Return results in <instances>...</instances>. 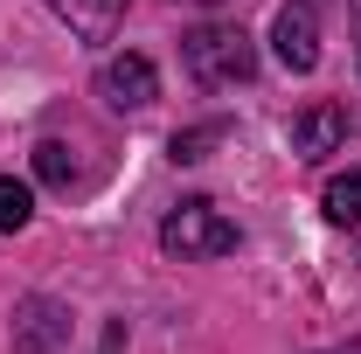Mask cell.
Instances as JSON below:
<instances>
[{
  "label": "cell",
  "mask_w": 361,
  "mask_h": 354,
  "mask_svg": "<svg viewBox=\"0 0 361 354\" xmlns=\"http://www.w3.org/2000/svg\"><path fill=\"white\" fill-rule=\"evenodd\" d=\"M180 63H188V77H195L202 90H223V84H250L257 49H250L243 28L209 21V28H188V35H180Z\"/></svg>",
  "instance_id": "obj_1"
},
{
  "label": "cell",
  "mask_w": 361,
  "mask_h": 354,
  "mask_svg": "<svg viewBox=\"0 0 361 354\" xmlns=\"http://www.w3.org/2000/svg\"><path fill=\"white\" fill-rule=\"evenodd\" d=\"M160 250L167 257H180V264H209V257H229L236 250V222L216 209V202H180L174 216L160 222Z\"/></svg>",
  "instance_id": "obj_2"
},
{
  "label": "cell",
  "mask_w": 361,
  "mask_h": 354,
  "mask_svg": "<svg viewBox=\"0 0 361 354\" xmlns=\"http://www.w3.org/2000/svg\"><path fill=\"white\" fill-rule=\"evenodd\" d=\"M97 97H104L111 111H146V104L160 97V70L126 49V56H111V63L97 70Z\"/></svg>",
  "instance_id": "obj_3"
},
{
  "label": "cell",
  "mask_w": 361,
  "mask_h": 354,
  "mask_svg": "<svg viewBox=\"0 0 361 354\" xmlns=\"http://www.w3.org/2000/svg\"><path fill=\"white\" fill-rule=\"evenodd\" d=\"M70 341V306H56V299H21L14 306V354H56Z\"/></svg>",
  "instance_id": "obj_4"
},
{
  "label": "cell",
  "mask_w": 361,
  "mask_h": 354,
  "mask_svg": "<svg viewBox=\"0 0 361 354\" xmlns=\"http://www.w3.org/2000/svg\"><path fill=\"white\" fill-rule=\"evenodd\" d=\"M271 42H278V63L285 70H313L319 63V14H313V0H292V7H278V28H271Z\"/></svg>",
  "instance_id": "obj_5"
},
{
  "label": "cell",
  "mask_w": 361,
  "mask_h": 354,
  "mask_svg": "<svg viewBox=\"0 0 361 354\" xmlns=\"http://www.w3.org/2000/svg\"><path fill=\"white\" fill-rule=\"evenodd\" d=\"M341 139H348V111H341L334 97H319V104H306V111L292 118V153H299V160L341 153Z\"/></svg>",
  "instance_id": "obj_6"
},
{
  "label": "cell",
  "mask_w": 361,
  "mask_h": 354,
  "mask_svg": "<svg viewBox=\"0 0 361 354\" xmlns=\"http://www.w3.org/2000/svg\"><path fill=\"white\" fill-rule=\"evenodd\" d=\"M84 42H111L118 35V0H49Z\"/></svg>",
  "instance_id": "obj_7"
},
{
  "label": "cell",
  "mask_w": 361,
  "mask_h": 354,
  "mask_svg": "<svg viewBox=\"0 0 361 354\" xmlns=\"http://www.w3.org/2000/svg\"><path fill=\"white\" fill-rule=\"evenodd\" d=\"M319 209H326L334 229L361 236V174H334V181H326V195H319Z\"/></svg>",
  "instance_id": "obj_8"
},
{
  "label": "cell",
  "mask_w": 361,
  "mask_h": 354,
  "mask_svg": "<svg viewBox=\"0 0 361 354\" xmlns=\"http://www.w3.org/2000/svg\"><path fill=\"white\" fill-rule=\"evenodd\" d=\"M223 139H229V118L188 126V133H174V160H180V167H195V160H209V146H223Z\"/></svg>",
  "instance_id": "obj_9"
},
{
  "label": "cell",
  "mask_w": 361,
  "mask_h": 354,
  "mask_svg": "<svg viewBox=\"0 0 361 354\" xmlns=\"http://www.w3.org/2000/svg\"><path fill=\"white\" fill-rule=\"evenodd\" d=\"M28 216H35V195H28V181L0 174V229H28Z\"/></svg>",
  "instance_id": "obj_10"
},
{
  "label": "cell",
  "mask_w": 361,
  "mask_h": 354,
  "mask_svg": "<svg viewBox=\"0 0 361 354\" xmlns=\"http://www.w3.org/2000/svg\"><path fill=\"white\" fill-rule=\"evenodd\" d=\"M35 174H42L49 188H70V181H77V160H70L63 139H42V146H35Z\"/></svg>",
  "instance_id": "obj_11"
},
{
  "label": "cell",
  "mask_w": 361,
  "mask_h": 354,
  "mask_svg": "<svg viewBox=\"0 0 361 354\" xmlns=\"http://www.w3.org/2000/svg\"><path fill=\"white\" fill-rule=\"evenodd\" d=\"M97 354H126V326H104V348Z\"/></svg>",
  "instance_id": "obj_12"
},
{
  "label": "cell",
  "mask_w": 361,
  "mask_h": 354,
  "mask_svg": "<svg viewBox=\"0 0 361 354\" xmlns=\"http://www.w3.org/2000/svg\"><path fill=\"white\" fill-rule=\"evenodd\" d=\"M341 354H361V341H348V348H341Z\"/></svg>",
  "instance_id": "obj_13"
},
{
  "label": "cell",
  "mask_w": 361,
  "mask_h": 354,
  "mask_svg": "<svg viewBox=\"0 0 361 354\" xmlns=\"http://www.w3.org/2000/svg\"><path fill=\"white\" fill-rule=\"evenodd\" d=\"M355 35H361V0H355Z\"/></svg>",
  "instance_id": "obj_14"
},
{
  "label": "cell",
  "mask_w": 361,
  "mask_h": 354,
  "mask_svg": "<svg viewBox=\"0 0 361 354\" xmlns=\"http://www.w3.org/2000/svg\"><path fill=\"white\" fill-rule=\"evenodd\" d=\"M202 7H216V0H202Z\"/></svg>",
  "instance_id": "obj_15"
}]
</instances>
